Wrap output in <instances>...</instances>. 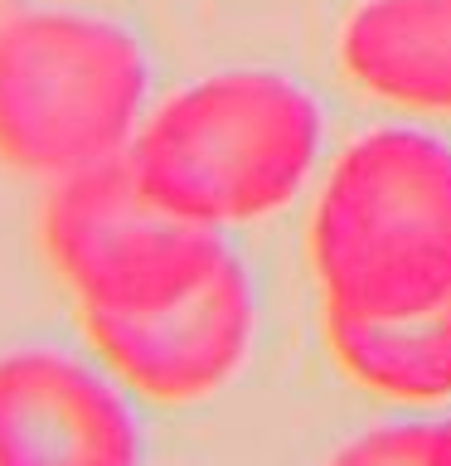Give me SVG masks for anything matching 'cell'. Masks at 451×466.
Listing matches in <instances>:
<instances>
[{
  "instance_id": "obj_4",
  "label": "cell",
  "mask_w": 451,
  "mask_h": 466,
  "mask_svg": "<svg viewBox=\"0 0 451 466\" xmlns=\"http://www.w3.org/2000/svg\"><path fill=\"white\" fill-rule=\"evenodd\" d=\"M39 243L83 316H141L189 297L228 258L224 228L170 209L126 156L54 180Z\"/></svg>"
},
{
  "instance_id": "obj_2",
  "label": "cell",
  "mask_w": 451,
  "mask_h": 466,
  "mask_svg": "<svg viewBox=\"0 0 451 466\" xmlns=\"http://www.w3.org/2000/svg\"><path fill=\"white\" fill-rule=\"evenodd\" d=\"M311 258L326 306L413 316L451 297V146L427 131H369L316 204Z\"/></svg>"
},
{
  "instance_id": "obj_9",
  "label": "cell",
  "mask_w": 451,
  "mask_h": 466,
  "mask_svg": "<svg viewBox=\"0 0 451 466\" xmlns=\"http://www.w3.org/2000/svg\"><path fill=\"white\" fill-rule=\"evenodd\" d=\"M330 466H432V422L374 428L335 451Z\"/></svg>"
},
{
  "instance_id": "obj_10",
  "label": "cell",
  "mask_w": 451,
  "mask_h": 466,
  "mask_svg": "<svg viewBox=\"0 0 451 466\" xmlns=\"http://www.w3.org/2000/svg\"><path fill=\"white\" fill-rule=\"evenodd\" d=\"M432 466H451V418L432 422Z\"/></svg>"
},
{
  "instance_id": "obj_8",
  "label": "cell",
  "mask_w": 451,
  "mask_h": 466,
  "mask_svg": "<svg viewBox=\"0 0 451 466\" xmlns=\"http://www.w3.org/2000/svg\"><path fill=\"white\" fill-rule=\"evenodd\" d=\"M330 350L364 389L388 399L451 393V297L413 316H359L326 306Z\"/></svg>"
},
{
  "instance_id": "obj_3",
  "label": "cell",
  "mask_w": 451,
  "mask_h": 466,
  "mask_svg": "<svg viewBox=\"0 0 451 466\" xmlns=\"http://www.w3.org/2000/svg\"><path fill=\"white\" fill-rule=\"evenodd\" d=\"M141 44L68 5L0 15V166L54 185L126 156L145 122Z\"/></svg>"
},
{
  "instance_id": "obj_6",
  "label": "cell",
  "mask_w": 451,
  "mask_h": 466,
  "mask_svg": "<svg viewBox=\"0 0 451 466\" xmlns=\"http://www.w3.org/2000/svg\"><path fill=\"white\" fill-rule=\"evenodd\" d=\"M0 466H141V432L107 364L58 345L0 355Z\"/></svg>"
},
{
  "instance_id": "obj_5",
  "label": "cell",
  "mask_w": 451,
  "mask_h": 466,
  "mask_svg": "<svg viewBox=\"0 0 451 466\" xmlns=\"http://www.w3.org/2000/svg\"><path fill=\"white\" fill-rule=\"evenodd\" d=\"M83 330L122 389L155 403H195L243 364L253 287L228 253L189 297L141 316H83Z\"/></svg>"
},
{
  "instance_id": "obj_1",
  "label": "cell",
  "mask_w": 451,
  "mask_h": 466,
  "mask_svg": "<svg viewBox=\"0 0 451 466\" xmlns=\"http://www.w3.org/2000/svg\"><path fill=\"white\" fill-rule=\"evenodd\" d=\"M320 151V112L282 73L233 68L165 97L131 141V170L209 228L262 218L296 195Z\"/></svg>"
},
{
  "instance_id": "obj_7",
  "label": "cell",
  "mask_w": 451,
  "mask_h": 466,
  "mask_svg": "<svg viewBox=\"0 0 451 466\" xmlns=\"http://www.w3.org/2000/svg\"><path fill=\"white\" fill-rule=\"evenodd\" d=\"M340 54L369 93L451 112V0H369L349 15Z\"/></svg>"
}]
</instances>
